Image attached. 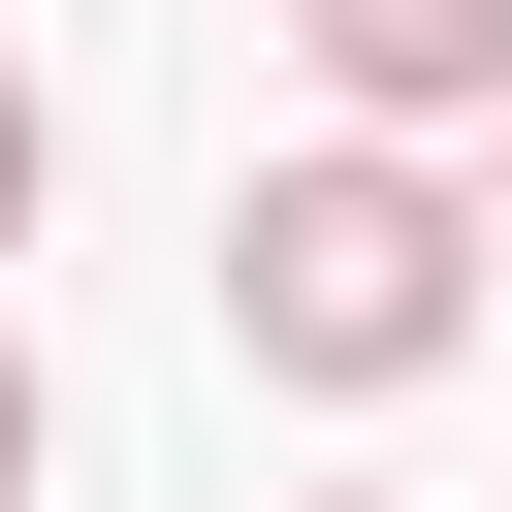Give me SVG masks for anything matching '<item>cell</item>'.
I'll list each match as a JSON object with an SVG mask.
<instances>
[{
    "instance_id": "cell-1",
    "label": "cell",
    "mask_w": 512,
    "mask_h": 512,
    "mask_svg": "<svg viewBox=\"0 0 512 512\" xmlns=\"http://www.w3.org/2000/svg\"><path fill=\"white\" fill-rule=\"evenodd\" d=\"M480 256H512V224H480V192L416 160V128H320V160H256V192H224V352H256V384H352V416H384V384H448Z\"/></svg>"
},
{
    "instance_id": "cell-2",
    "label": "cell",
    "mask_w": 512,
    "mask_h": 512,
    "mask_svg": "<svg viewBox=\"0 0 512 512\" xmlns=\"http://www.w3.org/2000/svg\"><path fill=\"white\" fill-rule=\"evenodd\" d=\"M352 128H512V0H288Z\"/></svg>"
},
{
    "instance_id": "cell-3",
    "label": "cell",
    "mask_w": 512,
    "mask_h": 512,
    "mask_svg": "<svg viewBox=\"0 0 512 512\" xmlns=\"http://www.w3.org/2000/svg\"><path fill=\"white\" fill-rule=\"evenodd\" d=\"M32 160H64V128H32V64H0V256H32Z\"/></svg>"
},
{
    "instance_id": "cell-4",
    "label": "cell",
    "mask_w": 512,
    "mask_h": 512,
    "mask_svg": "<svg viewBox=\"0 0 512 512\" xmlns=\"http://www.w3.org/2000/svg\"><path fill=\"white\" fill-rule=\"evenodd\" d=\"M32 448H64V416H32V352H0V512H32Z\"/></svg>"
},
{
    "instance_id": "cell-5",
    "label": "cell",
    "mask_w": 512,
    "mask_h": 512,
    "mask_svg": "<svg viewBox=\"0 0 512 512\" xmlns=\"http://www.w3.org/2000/svg\"><path fill=\"white\" fill-rule=\"evenodd\" d=\"M480 224H512V128H480Z\"/></svg>"
}]
</instances>
